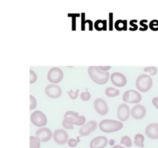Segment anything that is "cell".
I'll list each match as a JSON object with an SVG mask.
<instances>
[{"label": "cell", "mask_w": 158, "mask_h": 148, "mask_svg": "<svg viewBox=\"0 0 158 148\" xmlns=\"http://www.w3.org/2000/svg\"><path fill=\"white\" fill-rule=\"evenodd\" d=\"M80 98H81V100H83V101H88V100H89V99L91 98V94L89 93L88 91H86V92H83L80 94Z\"/></svg>", "instance_id": "83f0119b"}, {"label": "cell", "mask_w": 158, "mask_h": 148, "mask_svg": "<svg viewBox=\"0 0 158 148\" xmlns=\"http://www.w3.org/2000/svg\"><path fill=\"white\" fill-rule=\"evenodd\" d=\"M108 143V140L104 136H99L93 139L89 143L90 148H104Z\"/></svg>", "instance_id": "2e32d148"}, {"label": "cell", "mask_w": 158, "mask_h": 148, "mask_svg": "<svg viewBox=\"0 0 158 148\" xmlns=\"http://www.w3.org/2000/svg\"><path fill=\"white\" fill-rule=\"evenodd\" d=\"M63 78V72L59 67H52L49 70L47 74V80L50 83L56 84L62 81Z\"/></svg>", "instance_id": "52a82bcc"}, {"label": "cell", "mask_w": 158, "mask_h": 148, "mask_svg": "<svg viewBox=\"0 0 158 148\" xmlns=\"http://www.w3.org/2000/svg\"><path fill=\"white\" fill-rule=\"evenodd\" d=\"M99 127L100 130L104 133H114L120 130L123 127V123L117 120L106 119L100 122Z\"/></svg>", "instance_id": "7a4b0ae2"}, {"label": "cell", "mask_w": 158, "mask_h": 148, "mask_svg": "<svg viewBox=\"0 0 158 148\" xmlns=\"http://www.w3.org/2000/svg\"><path fill=\"white\" fill-rule=\"evenodd\" d=\"M68 95H69V98H70L71 100H76V99H77V97H78L79 96V89H77L76 91L69 90V92H68Z\"/></svg>", "instance_id": "4316f807"}, {"label": "cell", "mask_w": 158, "mask_h": 148, "mask_svg": "<svg viewBox=\"0 0 158 148\" xmlns=\"http://www.w3.org/2000/svg\"><path fill=\"white\" fill-rule=\"evenodd\" d=\"M99 69H100V70L103 71V72H106L107 70H109V69H110L111 66H98Z\"/></svg>", "instance_id": "f1b7e54d"}, {"label": "cell", "mask_w": 158, "mask_h": 148, "mask_svg": "<svg viewBox=\"0 0 158 148\" xmlns=\"http://www.w3.org/2000/svg\"><path fill=\"white\" fill-rule=\"evenodd\" d=\"M134 144L138 147H144V136L141 134H137L134 137Z\"/></svg>", "instance_id": "ac0fdd59"}, {"label": "cell", "mask_w": 158, "mask_h": 148, "mask_svg": "<svg viewBox=\"0 0 158 148\" xmlns=\"http://www.w3.org/2000/svg\"><path fill=\"white\" fill-rule=\"evenodd\" d=\"M120 143L124 145L126 147H131L133 144V142L129 136H123L120 140Z\"/></svg>", "instance_id": "44dd1931"}, {"label": "cell", "mask_w": 158, "mask_h": 148, "mask_svg": "<svg viewBox=\"0 0 158 148\" xmlns=\"http://www.w3.org/2000/svg\"><path fill=\"white\" fill-rule=\"evenodd\" d=\"M62 124H63V127L66 130L73 129V123L70 120H67V119H63Z\"/></svg>", "instance_id": "7402d4cb"}, {"label": "cell", "mask_w": 158, "mask_h": 148, "mask_svg": "<svg viewBox=\"0 0 158 148\" xmlns=\"http://www.w3.org/2000/svg\"><path fill=\"white\" fill-rule=\"evenodd\" d=\"M37 106V101L33 96H29V109H34Z\"/></svg>", "instance_id": "603a6c76"}, {"label": "cell", "mask_w": 158, "mask_h": 148, "mask_svg": "<svg viewBox=\"0 0 158 148\" xmlns=\"http://www.w3.org/2000/svg\"><path fill=\"white\" fill-rule=\"evenodd\" d=\"M145 134L151 140L158 139V123H152L148 125L145 129Z\"/></svg>", "instance_id": "e0dca14e"}, {"label": "cell", "mask_w": 158, "mask_h": 148, "mask_svg": "<svg viewBox=\"0 0 158 148\" xmlns=\"http://www.w3.org/2000/svg\"><path fill=\"white\" fill-rule=\"evenodd\" d=\"M131 115V109L129 106L125 103H122L117 108V117L121 122L127 121Z\"/></svg>", "instance_id": "4fadbf2b"}, {"label": "cell", "mask_w": 158, "mask_h": 148, "mask_svg": "<svg viewBox=\"0 0 158 148\" xmlns=\"http://www.w3.org/2000/svg\"><path fill=\"white\" fill-rule=\"evenodd\" d=\"M79 143H80V137H78L77 140L76 139H69L67 143L69 147H76Z\"/></svg>", "instance_id": "484cf974"}, {"label": "cell", "mask_w": 158, "mask_h": 148, "mask_svg": "<svg viewBox=\"0 0 158 148\" xmlns=\"http://www.w3.org/2000/svg\"><path fill=\"white\" fill-rule=\"evenodd\" d=\"M41 141L35 136H30L29 137V148H40Z\"/></svg>", "instance_id": "d6986e66"}, {"label": "cell", "mask_w": 158, "mask_h": 148, "mask_svg": "<svg viewBox=\"0 0 158 148\" xmlns=\"http://www.w3.org/2000/svg\"><path fill=\"white\" fill-rule=\"evenodd\" d=\"M146 108L141 104H137L131 110V114L136 120H141L146 115Z\"/></svg>", "instance_id": "9a60e30c"}, {"label": "cell", "mask_w": 158, "mask_h": 148, "mask_svg": "<svg viewBox=\"0 0 158 148\" xmlns=\"http://www.w3.org/2000/svg\"><path fill=\"white\" fill-rule=\"evenodd\" d=\"M144 72H149L151 74V76H154L157 74V69L155 66H150V67H145L144 68Z\"/></svg>", "instance_id": "cb8c5ba5"}, {"label": "cell", "mask_w": 158, "mask_h": 148, "mask_svg": "<svg viewBox=\"0 0 158 148\" xmlns=\"http://www.w3.org/2000/svg\"><path fill=\"white\" fill-rule=\"evenodd\" d=\"M94 109L97 111V113L100 115H106L107 114L108 111H109V108H108V105L106 102L102 98H97L96 99L94 103Z\"/></svg>", "instance_id": "8fae6325"}, {"label": "cell", "mask_w": 158, "mask_h": 148, "mask_svg": "<svg viewBox=\"0 0 158 148\" xmlns=\"http://www.w3.org/2000/svg\"><path fill=\"white\" fill-rule=\"evenodd\" d=\"M64 119L70 120L76 126H83L86 123V117L84 116H80L78 113L71 110L67 111L64 114Z\"/></svg>", "instance_id": "8992f818"}, {"label": "cell", "mask_w": 158, "mask_h": 148, "mask_svg": "<svg viewBox=\"0 0 158 148\" xmlns=\"http://www.w3.org/2000/svg\"><path fill=\"white\" fill-rule=\"evenodd\" d=\"M105 93L109 97H115L120 95V90L117 88L108 87L105 90Z\"/></svg>", "instance_id": "ffe728a7"}, {"label": "cell", "mask_w": 158, "mask_h": 148, "mask_svg": "<svg viewBox=\"0 0 158 148\" xmlns=\"http://www.w3.org/2000/svg\"><path fill=\"white\" fill-rule=\"evenodd\" d=\"M110 80L113 84L118 87H123L127 84L126 76L121 72H115L110 75Z\"/></svg>", "instance_id": "5bb4252c"}, {"label": "cell", "mask_w": 158, "mask_h": 148, "mask_svg": "<svg viewBox=\"0 0 158 148\" xmlns=\"http://www.w3.org/2000/svg\"><path fill=\"white\" fill-rule=\"evenodd\" d=\"M30 120L32 123L39 127H44L47 124V118L46 115L42 111H34L30 116Z\"/></svg>", "instance_id": "5b68a950"}, {"label": "cell", "mask_w": 158, "mask_h": 148, "mask_svg": "<svg viewBox=\"0 0 158 148\" xmlns=\"http://www.w3.org/2000/svg\"><path fill=\"white\" fill-rule=\"evenodd\" d=\"M153 86V80L148 74H141L136 80V86L137 89L142 92H146L151 89Z\"/></svg>", "instance_id": "3957f363"}, {"label": "cell", "mask_w": 158, "mask_h": 148, "mask_svg": "<svg viewBox=\"0 0 158 148\" xmlns=\"http://www.w3.org/2000/svg\"><path fill=\"white\" fill-rule=\"evenodd\" d=\"M152 103L154 106L158 109V97H154L152 100Z\"/></svg>", "instance_id": "f546056e"}, {"label": "cell", "mask_w": 158, "mask_h": 148, "mask_svg": "<svg viewBox=\"0 0 158 148\" xmlns=\"http://www.w3.org/2000/svg\"><path fill=\"white\" fill-rule=\"evenodd\" d=\"M88 74L91 80L99 85L106 84L110 76L109 72H103L95 66H91L88 68Z\"/></svg>", "instance_id": "6da1fadb"}, {"label": "cell", "mask_w": 158, "mask_h": 148, "mask_svg": "<svg viewBox=\"0 0 158 148\" xmlns=\"http://www.w3.org/2000/svg\"><path fill=\"white\" fill-rule=\"evenodd\" d=\"M35 137H38L43 143H46L52 137V132L47 127H41L35 132Z\"/></svg>", "instance_id": "7c38bea8"}, {"label": "cell", "mask_w": 158, "mask_h": 148, "mask_svg": "<svg viewBox=\"0 0 158 148\" xmlns=\"http://www.w3.org/2000/svg\"><path fill=\"white\" fill-rule=\"evenodd\" d=\"M45 92L46 95L52 99H57L60 97L63 93V90H62L61 87L56 84H51L47 85L45 88Z\"/></svg>", "instance_id": "9c48e42d"}, {"label": "cell", "mask_w": 158, "mask_h": 148, "mask_svg": "<svg viewBox=\"0 0 158 148\" xmlns=\"http://www.w3.org/2000/svg\"><path fill=\"white\" fill-rule=\"evenodd\" d=\"M52 138L53 140L60 145H63L68 143L69 141V135L65 130L57 129L52 133Z\"/></svg>", "instance_id": "ba28073f"}, {"label": "cell", "mask_w": 158, "mask_h": 148, "mask_svg": "<svg viewBox=\"0 0 158 148\" xmlns=\"http://www.w3.org/2000/svg\"><path fill=\"white\" fill-rule=\"evenodd\" d=\"M37 80V75L32 69L29 70V83H34Z\"/></svg>", "instance_id": "d4e9b609"}, {"label": "cell", "mask_w": 158, "mask_h": 148, "mask_svg": "<svg viewBox=\"0 0 158 148\" xmlns=\"http://www.w3.org/2000/svg\"><path fill=\"white\" fill-rule=\"evenodd\" d=\"M123 101L128 103H139L142 100V96L138 91L129 89L123 93L122 97Z\"/></svg>", "instance_id": "277c9868"}, {"label": "cell", "mask_w": 158, "mask_h": 148, "mask_svg": "<svg viewBox=\"0 0 158 148\" xmlns=\"http://www.w3.org/2000/svg\"><path fill=\"white\" fill-rule=\"evenodd\" d=\"M112 148H125L123 146H120V145H115V146H113Z\"/></svg>", "instance_id": "4dcf8cb0"}, {"label": "cell", "mask_w": 158, "mask_h": 148, "mask_svg": "<svg viewBox=\"0 0 158 148\" xmlns=\"http://www.w3.org/2000/svg\"><path fill=\"white\" fill-rule=\"evenodd\" d=\"M97 128V123L95 120H90L88 123H85L83 126H81L79 130V134L81 137H86L89 135L91 133L94 132Z\"/></svg>", "instance_id": "30bf717a"}]
</instances>
